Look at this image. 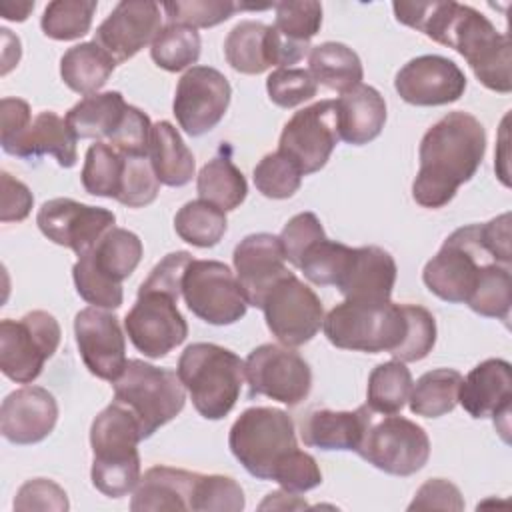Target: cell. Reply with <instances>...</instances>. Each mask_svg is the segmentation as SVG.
<instances>
[{"instance_id":"cell-7","label":"cell","mask_w":512,"mask_h":512,"mask_svg":"<svg viewBox=\"0 0 512 512\" xmlns=\"http://www.w3.org/2000/svg\"><path fill=\"white\" fill-rule=\"evenodd\" d=\"M228 446L250 476L272 480L278 466L298 448L294 422L280 408H246L230 428Z\"/></svg>"},{"instance_id":"cell-30","label":"cell","mask_w":512,"mask_h":512,"mask_svg":"<svg viewBox=\"0 0 512 512\" xmlns=\"http://www.w3.org/2000/svg\"><path fill=\"white\" fill-rule=\"evenodd\" d=\"M148 158L160 184L178 188L186 186L194 176V156L180 132L168 120L152 124Z\"/></svg>"},{"instance_id":"cell-14","label":"cell","mask_w":512,"mask_h":512,"mask_svg":"<svg viewBox=\"0 0 512 512\" xmlns=\"http://www.w3.org/2000/svg\"><path fill=\"white\" fill-rule=\"evenodd\" d=\"M244 378L250 386V398L268 396L286 406H298L312 388L308 362L284 344L254 348L244 362Z\"/></svg>"},{"instance_id":"cell-32","label":"cell","mask_w":512,"mask_h":512,"mask_svg":"<svg viewBox=\"0 0 512 512\" xmlns=\"http://www.w3.org/2000/svg\"><path fill=\"white\" fill-rule=\"evenodd\" d=\"M226 62L240 74H262L274 66L272 28L264 22L242 20L224 40Z\"/></svg>"},{"instance_id":"cell-42","label":"cell","mask_w":512,"mask_h":512,"mask_svg":"<svg viewBox=\"0 0 512 512\" xmlns=\"http://www.w3.org/2000/svg\"><path fill=\"white\" fill-rule=\"evenodd\" d=\"M272 8L276 12L272 26L282 40L292 48L308 52L310 40L322 26V4L312 0L276 2Z\"/></svg>"},{"instance_id":"cell-27","label":"cell","mask_w":512,"mask_h":512,"mask_svg":"<svg viewBox=\"0 0 512 512\" xmlns=\"http://www.w3.org/2000/svg\"><path fill=\"white\" fill-rule=\"evenodd\" d=\"M368 404L356 410L314 408L300 422V438L318 450H356L368 420Z\"/></svg>"},{"instance_id":"cell-18","label":"cell","mask_w":512,"mask_h":512,"mask_svg":"<svg viewBox=\"0 0 512 512\" xmlns=\"http://www.w3.org/2000/svg\"><path fill=\"white\" fill-rule=\"evenodd\" d=\"M116 216L112 210L76 202L72 198H52L36 214L40 232L54 244L70 248L78 256L90 250L110 228Z\"/></svg>"},{"instance_id":"cell-28","label":"cell","mask_w":512,"mask_h":512,"mask_svg":"<svg viewBox=\"0 0 512 512\" xmlns=\"http://www.w3.org/2000/svg\"><path fill=\"white\" fill-rule=\"evenodd\" d=\"M76 140L78 138L66 118H60L52 110H44L10 146L4 148V152L28 160L52 154L62 168H72L78 160Z\"/></svg>"},{"instance_id":"cell-58","label":"cell","mask_w":512,"mask_h":512,"mask_svg":"<svg viewBox=\"0 0 512 512\" xmlns=\"http://www.w3.org/2000/svg\"><path fill=\"white\" fill-rule=\"evenodd\" d=\"M30 106L22 98H2L0 100V144L2 150L10 146L30 124H32Z\"/></svg>"},{"instance_id":"cell-20","label":"cell","mask_w":512,"mask_h":512,"mask_svg":"<svg viewBox=\"0 0 512 512\" xmlns=\"http://www.w3.org/2000/svg\"><path fill=\"white\" fill-rule=\"evenodd\" d=\"M394 88L408 104L444 106L460 100L466 90V76L454 60L424 54L412 58L398 70Z\"/></svg>"},{"instance_id":"cell-54","label":"cell","mask_w":512,"mask_h":512,"mask_svg":"<svg viewBox=\"0 0 512 512\" xmlns=\"http://www.w3.org/2000/svg\"><path fill=\"white\" fill-rule=\"evenodd\" d=\"M68 496L62 486L48 478H32L24 482L14 498V510H68Z\"/></svg>"},{"instance_id":"cell-12","label":"cell","mask_w":512,"mask_h":512,"mask_svg":"<svg viewBox=\"0 0 512 512\" xmlns=\"http://www.w3.org/2000/svg\"><path fill=\"white\" fill-rule=\"evenodd\" d=\"M188 310L214 326L238 322L248 308L234 272L218 260H190L182 278Z\"/></svg>"},{"instance_id":"cell-60","label":"cell","mask_w":512,"mask_h":512,"mask_svg":"<svg viewBox=\"0 0 512 512\" xmlns=\"http://www.w3.org/2000/svg\"><path fill=\"white\" fill-rule=\"evenodd\" d=\"M268 508H276V510H290V508H308V504L304 500H300L294 492L288 490H276L270 492L266 496V500L260 504V510H268Z\"/></svg>"},{"instance_id":"cell-36","label":"cell","mask_w":512,"mask_h":512,"mask_svg":"<svg viewBox=\"0 0 512 512\" xmlns=\"http://www.w3.org/2000/svg\"><path fill=\"white\" fill-rule=\"evenodd\" d=\"M462 374L454 368H436L424 372L412 384L408 404L410 412L424 418H440L454 410L458 404V390Z\"/></svg>"},{"instance_id":"cell-55","label":"cell","mask_w":512,"mask_h":512,"mask_svg":"<svg viewBox=\"0 0 512 512\" xmlns=\"http://www.w3.org/2000/svg\"><path fill=\"white\" fill-rule=\"evenodd\" d=\"M192 254L186 250L170 252L166 254L148 274V278L140 284V288L146 290H160L174 298L182 296V278L186 272V266L190 264Z\"/></svg>"},{"instance_id":"cell-38","label":"cell","mask_w":512,"mask_h":512,"mask_svg":"<svg viewBox=\"0 0 512 512\" xmlns=\"http://www.w3.org/2000/svg\"><path fill=\"white\" fill-rule=\"evenodd\" d=\"M228 228V220L224 210L206 202V200H190L186 202L174 216L176 234L198 248L216 246Z\"/></svg>"},{"instance_id":"cell-21","label":"cell","mask_w":512,"mask_h":512,"mask_svg":"<svg viewBox=\"0 0 512 512\" xmlns=\"http://www.w3.org/2000/svg\"><path fill=\"white\" fill-rule=\"evenodd\" d=\"M74 336L82 362L100 380L114 382L126 366V340L112 312L88 306L74 318Z\"/></svg>"},{"instance_id":"cell-43","label":"cell","mask_w":512,"mask_h":512,"mask_svg":"<svg viewBox=\"0 0 512 512\" xmlns=\"http://www.w3.org/2000/svg\"><path fill=\"white\" fill-rule=\"evenodd\" d=\"M352 254L354 248L342 242L322 238L308 246V250L302 254L298 268L316 286H336L344 276Z\"/></svg>"},{"instance_id":"cell-48","label":"cell","mask_w":512,"mask_h":512,"mask_svg":"<svg viewBox=\"0 0 512 512\" xmlns=\"http://www.w3.org/2000/svg\"><path fill=\"white\" fill-rule=\"evenodd\" d=\"M244 504V492L234 478L222 474H200L194 496L196 512H240Z\"/></svg>"},{"instance_id":"cell-49","label":"cell","mask_w":512,"mask_h":512,"mask_svg":"<svg viewBox=\"0 0 512 512\" xmlns=\"http://www.w3.org/2000/svg\"><path fill=\"white\" fill-rule=\"evenodd\" d=\"M268 98L280 108H294L318 92V82L304 68H276L266 78Z\"/></svg>"},{"instance_id":"cell-22","label":"cell","mask_w":512,"mask_h":512,"mask_svg":"<svg viewBox=\"0 0 512 512\" xmlns=\"http://www.w3.org/2000/svg\"><path fill=\"white\" fill-rule=\"evenodd\" d=\"M232 260L242 294L248 306L254 308H262L266 292L290 272L280 238L268 232L242 238L234 248Z\"/></svg>"},{"instance_id":"cell-9","label":"cell","mask_w":512,"mask_h":512,"mask_svg":"<svg viewBox=\"0 0 512 512\" xmlns=\"http://www.w3.org/2000/svg\"><path fill=\"white\" fill-rule=\"evenodd\" d=\"M354 452L386 474L412 476L428 462L430 440L416 422L404 416L370 410L360 444Z\"/></svg>"},{"instance_id":"cell-19","label":"cell","mask_w":512,"mask_h":512,"mask_svg":"<svg viewBox=\"0 0 512 512\" xmlns=\"http://www.w3.org/2000/svg\"><path fill=\"white\" fill-rule=\"evenodd\" d=\"M160 30V4L152 0H124L118 2L106 20L96 28L94 42L116 64H122L138 54L144 46L152 44Z\"/></svg>"},{"instance_id":"cell-3","label":"cell","mask_w":512,"mask_h":512,"mask_svg":"<svg viewBox=\"0 0 512 512\" xmlns=\"http://www.w3.org/2000/svg\"><path fill=\"white\" fill-rule=\"evenodd\" d=\"M140 440L142 434L134 414L114 400L94 418L90 426V478L98 492L108 498H122L136 488L140 480Z\"/></svg>"},{"instance_id":"cell-47","label":"cell","mask_w":512,"mask_h":512,"mask_svg":"<svg viewBox=\"0 0 512 512\" xmlns=\"http://www.w3.org/2000/svg\"><path fill=\"white\" fill-rule=\"evenodd\" d=\"M162 10L170 24H182L188 28H210L228 20L240 4L230 0H176L164 2Z\"/></svg>"},{"instance_id":"cell-39","label":"cell","mask_w":512,"mask_h":512,"mask_svg":"<svg viewBox=\"0 0 512 512\" xmlns=\"http://www.w3.org/2000/svg\"><path fill=\"white\" fill-rule=\"evenodd\" d=\"M470 310L486 318L508 320L512 304V274L508 264L490 262L482 268L480 278L466 300Z\"/></svg>"},{"instance_id":"cell-10","label":"cell","mask_w":512,"mask_h":512,"mask_svg":"<svg viewBox=\"0 0 512 512\" xmlns=\"http://www.w3.org/2000/svg\"><path fill=\"white\" fill-rule=\"evenodd\" d=\"M498 262L482 242L480 224H468L454 230L432 256L424 270L422 280L426 288L444 302H466L480 278L486 264ZM502 264V262H500Z\"/></svg>"},{"instance_id":"cell-13","label":"cell","mask_w":512,"mask_h":512,"mask_svg":"<svg viewBox=\"0 0 512 512\" xmlns=\"http://www.w3.org/2000/svg\"><path fill=\"white\" fill-rule=\"evenodd\" d=\"M262 310L272 336L290 348L310 342L324 322L320 298L294 272L282 276L266 292Z\"/></svg>"},{"instance_id":"cell-16","label":"cell","mask_w":512,"mask_h":512,"mask_svg":"<svg viewBox=\"0 0 512 512\" xmlns=\"http://www.w3.org/2000/svg\"><path fill=\"white\" fill-rule=\"evenodd\" d=\"M338 140L336 100H320L294 112L284 124L278 152L292 160L302 176H306L326 166Z\"/></svg>"},{"instance_id":"cell-34","label":"cell","mask_w":512,"mask_h":512,"mask_svg":"<svg viewBox=\"0 0 512 512\" xmlns=\"http://www.w3.org/2000/svg\"><path fill=\"white\" fill-rule=\"evenodd\" d=\"M308 72L314 80L340 94L362 84L364 68L358 54L342 42H322L308 54Z\"/></svg>"},{"instance_id":"cell-2","label":"cell","mask_w":512,"mask_h":512,"mask_svg":"<svg viewBox=\"0 0 512 512\" xmlns=\"http://www.w3.org/2000/svg\"><path fill=\"white\" fill-rule=\"evenodd\" d=\"M486 132L478 118L454 110L426 130L420 140V168L412 182V198L424 208L446 206L482 164Z\"/></svg>"},{"instance_id":"cell-57","label":"cell","mask_w":512,"mask_h":512,"mask_svg":"<svg viewBox=\"0 0 512 512\" xmlns=\"http://www.w3.org/2000/svg\"><path fill=\"white\" fill-rule=\"evenodd\" d=\"M0 176H2L0 178L2 180L0 220L2 222H20L30 214L34 196L24 182L12 178L8 172H2Z\"/></svg>"},{"instance_id":"cell-26","label":"cell","mask_w":512,"mask_h":512,"mask_svg":"<svg viewBox=\"0 0 512 512\" xmlns=\"http://www.w3.org/2000/svg\"><path fill=\"white\" fill-rule=\"evenodd\" d=\"M200 474L172 466H152L134 488L130 510H194Z\"/></svg>"},{"instance_id":"cell-44","label":"cell","mask_w":512,"mask_h":512,"mask_svg":"<svg viewBox=\"0 0 512 512\" xmlns=\"http://www.w3.org/2000/svg\"><path fill=\"white\" fill-rule=\"evenodd\" d=\"M98 4L94 0H54L46 6L40 26L52 40H76L88 34Z\"/></svg>"},{"instance_id":"cell-37","label":"cell","mask_w":512,"mask_h":512,"mask_svg":"<svg viewBox=\"0 0 512 512\" xmlns=\"http://www.w3.org/2000/svg\"><path fill=\"white\" fill-rule=\"evenodd\" d=\"M412 384V374L406 368V362L396 358L382 362L368 376L366 404L378 414H396L408 402Z\"/></svg>"},{"instance_id":"cell-24","label":"cell","mask_w":512,"mask_h":512,"mask_svg":"<svg viewBox=\"0 0 512 512\" xmlns=\"http://www.w3.org/2000/svg\"><path fill=\"white\" fill-rule=\"evenodd\" d=\"M512 400V366L502 358H488L462 378L458 402L476 420L492 418L508 424Z\"/></svg>"},{"instance_id":"cell-33","label":"cell","mask_w":512,"mask_h":512,"mask_svg":"<svg viewBox=\"0 0 512 512\" xmlns=\"http://www.w3.org/2000/svg\"><path fill=\"white\" fill-rule=\"evenodd\" d=\"M116 62L92 40L80 42L60 58V76L76 94H96L114 72Z\"/></svg>"},{"instance_id":"cell-46","label":"cell","mask_w":512,"mask_h":512,"mask_svg":"<svg viewBox=\"0 0 512 512\" xmlns=\"http://www.w3.org/2000/svg\"><path fill=\"white\" fill-rule=\"evenodd\" d=\"M158 190L160 180L156 178L150 158L124 154V172L116 200L128 208H142L156 200Z\"/></svg>"},{"instance_id":"cell-23","label":"cell","mask_w":512,"mask_h":512,"mask_svg":"<svg viewBox=\"0 0 512 512\" xmlns=\"http://www.w3.org/2000/svg\"><path fill=\"white\" fill-rule=\"evenodd\" d=\"M58 422L56 398L42 386L10 392L0 408V432L12 444L42 442Z\"/></svg>"},{"instance_id":"cell-59","label":"cell","mask_w":512,"mask_h":512,"mask_svg":"<svg viewBox=\"0 0 512 512\" xmlns=\"http://www.w3.org/2000/svg\"><path fill=\"white\" fill-rule=\"evenodd\" d=\"M480 236L488 252L502 264L512 262L510 252V212H504L496 218H492L486 224H480Z\"/></svg>"},{"instance_id":"cell-6","label":"cell","mask_w":512,"mask_h":512,"mask_svg":"<svg viewBox=\"0 0 512 512\" xmlns=\"http://www.w3.org/2000/svg\"><path fill=\"white\" fill-rule=\"evenodd\" d=\"M322 330L328 342L342 350L394 354L408 330L404 304L354 302L336 304L324 318Z\"/></svg>"},{"instance_id":"cell-35","label":"cell","mask_w":512,"mask_h":512,"mask_svg":"<svg viewBox=\"0 0 512 512\" xmlns=\"http://www.w3.org/2000/svg\"><path fill=\"white\" fill-rule=\"evenodd\" d=\"M196 190L200 200H206L228 212L246 200L248 184L230 156L218 154L200 168L196 176Z\"/></svg>"},{"instance_id":"cell-40","label":"cell","mask_w":512,"mask_h":512,"mask_svg":"<svg viewBox=\"0 0 512 512\" xmlns=\"http://www.w3.org/2000/svg\"><path fill=\"white\" fill-rule=\"evenodd\" d=\"M122 172H124V154H120L108 142L100 140L86 150L80 180L88 194L116 200L120 192Z\"/></svg>"},{"instance_id":"cell-1","label":"cell","mask_w":512,"mask_h":512,"mask_svg":"<svg viewBox=\"0 0 512 512\" xmlns=\"http://www.w3.org/2000/svg\"><path fill=\"white\" fill-rule=\"evenodd\" d=\"M396 20L456 50L480 84L508 94L512 90L510 40L476 8L458 2H394Z\"/></svg>"},{"instance_id":"cell-41","label":"cell","mask_w":512,"mask_h":512,"mask_svg":"<svg viewBox=\"0 0 512 512\" xmlns=\"http://www.w3.org/2000/svg\"><path fill=\"white\" fill-rule=\"evenodd\" d=\"M200 34L182 24H166L150 46L154 64L168 72H180L200 58Z\"/></svg>"},{"instance_id":"cell-51","label":"cell","mask_w":512,"mask_h":512,"mask_svg":"<svg viewBox=\"0 0 512 512\" xmlns=\"http://www.w3.org/2000/svg\"><path fill=\"white\" fill-rule=\"evenodd\" d=\"M152 136L150 118L136 106H126L124 118L116 132L106 140L112 148L126 156H148Z\"/></svg>"},{"instance_id":"cell-29","label":"cell","mask_w":512,"mask_h":512,"mask_svg":"<svg viewBox=\"0 0 512 512\" xmlns=\"http://www.w3.org/2000/svg\"><path fill=\"white\" fill-rule=\"evenodd\" d=\"M336 114L338 136L346 144L362 146L382 132L386 122V102L376 88L358 84L336 100Z\"/></svg>"},{"instance_id":"cell-8","label":"cell","mask_w":512,"mask_h":512,"mask_svg":"<svg viewBox=\"0 0 512 512\" xmlns=\"http://www.w3.org/2000/svg\"><path fill=\"white\" fill-rule=\"evenodd\" d=\"M114 402L126 406L138 426L142 440L176 418L186 402V388L178 372L158 368L144 360H126L122 374L112 382Z\"/></svg>"},{"instance_id":"cell-5","label":"cell","mask_w":512,"mask_h":512,"mask_svg":"<svg viewBox=\"0 0 512 512\" xmlns=\"http://www.w3.org/2000/svg\"><path fill=\"white\" fill-rule=\"evenodd\" d=\"M142 240L126 228H110L90 250L78 256L72 278L82 300L96 308L122 306V282L142 260Z\"/></svg>"},{"instance_id":"cell-4","label":"cell","mask_w":512,"mask_h":512,"mask_svg":"<svg viewBox=\"0 0 512 512\" xmlns=\"http://www.w3.org/2000/svg\"><path fill=\"white\" fill-rule=\"evenodd\" d=\"M176 372L196 412L206 420L224 418L234 408L244 384V360L212 342L186 346Z\"/></svg>"},{"instance_id":"cell-52","label":"cell","mask_w":512,"mask_h":512,"mask_svg":"<svg viewBox=\"0 0 512 512\" xmlns=\"http://www.w3.org/2000/svg\"><path fill=\"white\" fill-rule=\"evenodd\" d=\"M278 238H280L286 262L298 268L302 254L308 250V246H312L316 240L326 238V234L314 212H300L288 220V224L282 228Z\"/></svg>"},{"instance_id":"cell-25","label":"cell","mask_w":512,"mask_h":512,"mask_svg":"<svg viewBox=\"0 0 512 512\" xmlns=\"http://www.w3.org/2000/svg\"><path fill=\"white\" fill-rule=\"evenodd\" d=\"M396 262L380 246L354 248L352 260L336 284L346 300L354 302H388L396 282Z\"/></svg>"},{"instance_id":"cell-31","label":"cell","mask_w":512,"mask_h":512,"mask_svg":"<svg viewBox=\"0 0 512 512\" xmlns=\"http://www.w3.org/2000/svg\"><path fill=\"white\" fill-rule=\"evenodd\" d=\"M124 96L116 90L110 92H96L84 96L78 104H74L68 114L66 122L76 134V138H90L96 142L108 140L116 128L120 126L124 112H126Z\"/></svg>"},{"instance_id":"cell-56","label":"cell","mask_w":512,"mask_h":512,"mask_svg":"<svg viewBox=\"0 0 512 512\" xmlns=\"http://www.w3.org/2000/svg\"><path fill=\"white\" fill-rule=\"evenodd\" d=\"M464 510V498L460 490L444 478L426 480L408 504V510Z\"/></svg>"},{"instance_id":"cell-53","label":"cell","mask_w":512,"mask_h":512,"mask_svg":"<svg viewBox=\"0 0 512 512\" xmlns=\"http://www.w3.org/2000/svg\"><path fill=\"white\" fill-rule=\"evenodd\" d=\"M274 482H278L284 490L300 494L308 492L322 484V472L308 452L296 448L274 472Z\"/></svg>"},{"instance_id":"cell-17","label":"cell","mask_w":512,"mask_h":512,"mask_svg":"<svg viewBox=\"0 0 512 512\" xmlns=\"http://www.w3.org/2000/svg\"><path fill=\"white\" fill-rule=\"evenodd\" d=\"M228 78L212 66H192L182 74L174 94V116L190 136H202L218 126L230 104Z\"/></svg>"},{"instance_id":"cell-50","label":"cell","mask_w":512,"mask_h":512,"mask_svg":"<svg viewBox=\"0 0 512 512\" xmlns=\"http://www.w3.org/2000/svg\"><path fill=\"white\" fill-rule=\"evenodd\" d=\"M408 330L402 346L392 354L400 362H418L426 358L436 344V320L430 310L418 304H404Z\"/></svg>"},{"instance_id":"cell-45","label":"cell","mask_w":512,"mask_h":512,"mask_svg":"<svg viewBox=\"0 0 512 512\" xmlns=\"http://www.w3.org/2000/svg\"><path fill=\"white\" fill-rule=\"evenodd\" d=\"M302 184V172L278 150L266 154L254 168L256 190L272 200H284L298 192Z\"/></svg>"},{"instance_id":"cell-61","label":"cell","mask_w":512,"mask_h":512,"mask_svg":"<svg viewBox=\"0 0 512 512\" xmlns=\"http://www.w3.org/2000/svg\"><path fill=\"white\" fill-rule=\"evenodd\" d=\"M32 8H34V2H30V0H26V2L2 0V2H0V14H2V18H6V20H16V22L26 20Z\"/></svg>"},{"instance_id":"cell-15","label":"cell","mask_w":512,"mask_h":512,"mask_svg":"<svg viewBox=\"0 0 512 512\" xmlns=\"http://www.w3.org/2000/svg\"><path fill=\"white\" fill-rule=\"evenodd\" d=\"M178 298L138 288V298L124 318V328L138 352L148 358H164L188 336V324L176 306Z\"/></svg>"},{"instance_id":"cell-11","label":"cell","mask_w":512,"mask_h":512,"mask_svg":"<svg viewBox=\"0 0 512 512\" xmlns=\"http://www.w3.org/2000/svg\"><path fill=\"white\" fill-rule=\"evenodd\" d=\"M60 324L46 310L0 322V370L18 384L34 382L60 344Z\"/></svg>"}]
</instances>
